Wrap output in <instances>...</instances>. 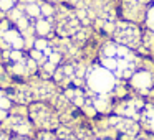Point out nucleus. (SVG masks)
I'll return each instance as SVG.
<instances>
[{"instance_id":"f257e3e1","label":"nucleus","mask_w":154,"mask_h":140,"mask_svg":"<svg viewBox=\"0 0 154 140\" xmlns=\"http://www.w3.org/2000/svg\"><path fill=\"white\" fill-rule=\"evenodd\" d=\"M86 84L93 92L103 96V94H108L114 89V86H116V74L111 69L104 68L103 64L94 66L86 74Z\"/></svg>"},{"instance_id":"f03ea898","label":"nucleus","mask_w":154,"mask_h":140,"mask_svg":"<svg viewBox=\"0 0 154 140\" xmlns=\"http://www.w3.org/2000/svg\"><path fill=\"white\" fill-rule=\"evenodd\" d=\"M152 84H154V77L146 69H139L131 76V86L137 91H147L152 87Z\"/></svg>"},{"instance_id":"7ed1b4c3","label":"nucleus","mask_w":154,"mask_h":140,"mask_svg":"<svg viewBox=\"0 0 154 140\" xmlns=\"http://www.w3.org/2000/svg\"><path fill=\"white\" fill-rule=\"evenodd\" d=\"M33 28H35V33H37L38 36H40V38H45V36H47V35L51 31V23H50V20H48V18L40 17V18H37Z\"/></svg>"},{"instance_id":"20e7f679","label":"nucleus","mask_w":154,"mask_h":140,"mask_svg":"<svg viewBox=\"0 0 154 140\" xmlns=\"http://www.w3.org/2000/svg\"><path fill=\"white\" fill-rule=\"evenodd\" d=\"M23 12L28 18H35L37 20V18L42 17V8H40V4H38L37 0L35 2H27L23 7Z\"/></svg>"},{"instance_id":"39448f33","label":"nucleus","mask_w":154,"mask_h":140,"mask_svg":"<svg viewBox=\"0 0 154 140\" xmlns=\"http://www.w3.org/2000/svg\"><path fill=\"white\" fill-rule=\"evenodd\" d=\"M40 8H42V17L50 18L53 15V7L50 4H40Z\"/></svg>"},{"instance_id":"423d86ee","label":"nucleus","mask_w":154,"mask_h":140,"mask_svg":"<svg viewBox=\"0 0 154 140\" xmlns=\"http://www.w3.org/2000/svg\"><path fill=\"white\" fill-rule=\"evenodd\" d=\"M146 23H147V27L154 31V5L147 10V13H146Z\"/></svg>"},{"instance_id":"0eeeda50","label":"nucleus","mask_w":154,"mask_h":140,"mask_svg":"<svg viewBox=\"0 0 154 140\" xmlns=\"http://www.w3.org/2000/svg\"><path fill=\"white\" fill-rule=\"evenodd\" d=\"M149 129L152 130V133H154V114H152V117L149 119Z\"/></svg>"},{"instance_id":"6e6552de","label":"nucleus","mask_w":154,"mask_h":140,"mask_svg":"<svg viewBox=\"0 0 154 140\" xmlns=\"http://www.w3.org/2000/svg\"><path fill=\"white\" fill-rule=\"evenodd\" d=\"M14 140H27V139H25V137L23 135H20V137H15V139Z\"/></svg>"},{"instance_id":"1a4fd4ad","label":"nucleus","mask_w":154,"mask_h":140,"mask_svg":"<svg viewBox=\"0 0 154 140\" xmlns=\"http://www.w3.org/2000/svg\"><path fill=\"white\" fill-rule=\"evenodd\" d=\"M0 140H4V137H2V133H0Z\"/></svg>"},{"instance_id":"9d476101","label":"nucleus","mask_w":154,"mask_h":140,"mask_svg":"<svg viewBox=\"0 0 154 140\" xmlns=\"http://www.w3.org/2000/svg\"><path fill=\"white\" fill-rule=\"evenodd\" d=\"M136 2H139V0H136Z\"/></svg>"},{"instance_id":"9b49d317","label":"nucleus","mask_w":154,"mask_h":140,"mask_svg":"<svg viewBox=\"0 0 154 140\" xmlns=\"http://www.w3.org/2000/svg\"><path fill=\"white\" fill-rule=\"evenodd\" d=\"M152 5H154V4H152Z\"/></svg>"}]
</instances>
